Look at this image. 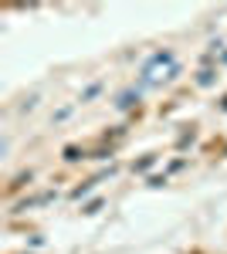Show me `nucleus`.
Instances as JSON below:
<instances>
[]
</instances>
